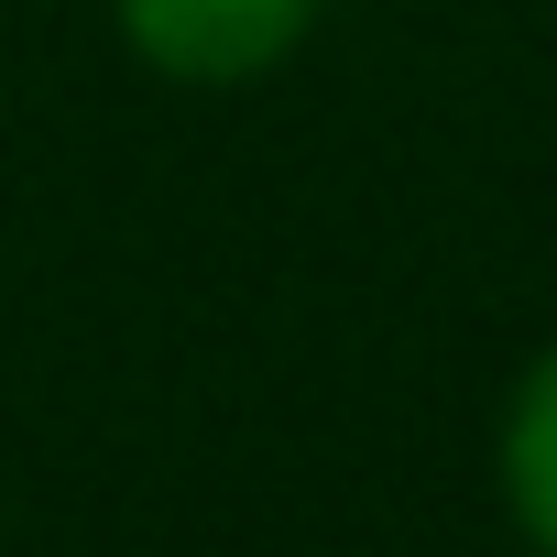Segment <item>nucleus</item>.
<instances>
[{
    "label": "nucleus",
    "mask_w": 557,
    "mask_h": 557,
    "mask_svg": "<svg viewBox=\"0 0 557 557\" xmlns=\"http://www.w3.org/2000/svg\"><path fill=\"white\" fill-rule=\"evenodd\" d=\"M307 12L318 0H121L132 45L164 77H251L307 34Z\"/></svg>",
    "instance_id": "obj_1"
},
{
    "label": "nucleus",
    "mask_w": 557,
    "mask_h": 557,
    "mask_svg": "<svg viewBox=\"0 0 557 557\" xmlns=\"http://www.w3.org/2000/svg\"><path fill=\"white\" fill-rule=\"evenodd\" d=\"M503 470H513V513H524V524H535V546L557 557V361L524 383L513 437H503Z\"/></svg>",
    "instance_id": "obj_2"
}]
</instances>
